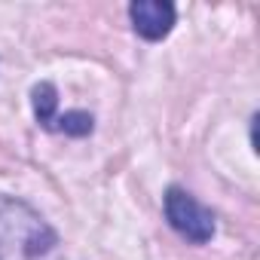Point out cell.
<instances>
[{
	"mask_svg": "<svg viewBox=\"0 0 260 260\" xmlns=\"http://www.w3.org/2000/svg\"><path fill=\"white\" fill-rule=\"evenodd\" d=\"M31 104H34V116L37 122L46 128L52 122V116L58 113V95H55V86L52 83H37L31 89Z\"/></svg>",
	"mask_w": 260,
	"mask_h": 260,
	"instance_id": "obj_4",
	"label": "cell"
},
{
	"mask_svg": "<svg viewBox=\"0 0 260 260\" xmlns=\"http://www.w3.org/2000/svg\"><path fill=\"white\" fill-rule=\"evenodd\" d=\"M55 230L25 202L0 196V260H55Z\"/></svg>",
	"mask_w": 260,
	"mask_h": 260,
	"instance_id": "obj_1",
	"label": "cell"
},
{
	"mask_svg": "<svg viewBox=\"0 0 260 260\" xmlns=\"http://www.w3.org/2000/svg\"><path fill=\"white\" fill-rule=\"evenodd\" d=\"M162 205H166V220L172 223L175 233H181L193 245L211 242V236H214V214L196 196H190L181 187H169Z\"/></svg>",
	"mask_w": 260,
	"mask_h": 260,
	"instance_id": "obj_2",
	"label": "cell"
},
{
	"mask_svg": "<svg viewBox=\"0 0 260 260\" xmlns=\"http://www.w3.org/2000/svg\"><path fill=\"white\" fill-rule=\"evenodd\" d=\"M49 132H64V135H74V138H83L92 132V116L83 113V110H68V113H55L52 122L46 125Z\"/></svg>",
	"mask_w": 260,
	"mask_h": 260,
	"instance_id": "obj_5",
	"label": "cell"
},
{
	"mask_svg": "<svg viewBox=\"0 0 260 260\" xmlns=\"http://www.w3.org/2000/svg\"><path fill=\"white\" fill-rule=\"evenodd\" d=\"M128 19L138 37L144 40H162L175 28V7L169 0H138L128 7Z\"/></svg>",
	"mask_w": 260,
	"mask_h": 260,
	"instance_id": "obj_3",
	"label": "cell"
}]
</instances>
